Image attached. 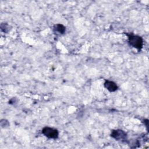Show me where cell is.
Wrapping results in <instances>:
<instances>
[{
  "instance_id": "277c9868",
  "label": "cell",
  "mask_w": 149,
  "mask_h": 149,
  "mask_svg": "<svg viewBox=\"0 0 149 149\" xmlns=\"http://www.w3.org/2000/svg\"><path fill=\"white\" fill-rule=\"evenodd\" d=\"M104 87L109 92H115L118 88L117 84L113 81L106 80L104 82Z\"/></svg>"
},
{
  "instance_id": "5b68a950",
  "label": "cell",
  "mask_w": 149,
  "mask_h": 149,
  "mask_svg": "<svg viewBox=\"0 0 149 149\" xmlns=\"http://www.w3.org/2000/svg\"><path fill=\"white\" fill-rule=\"evenodd\" d=\"M53 31L56 34H63L66 31V27L62 24L57 23L54 25Z\"/></svg>"
},
{
  "instance_id": "3957f363",
  "label": "cell",
  "mask_w": 149,
  "mask_h": 149,
  "mask_svg": "<svg viewBox=\"0 0 149 149\" xmlns=\"http://www.w3.org/2000/svg\"><path fill=\"white\" fill-rule=\"evenodd\" d=\"M111 136L116 140L123 141L127 138V134L125 132L121 129L112 130L111 133Z\"/></svg>"
},
{
  "instance_id": "6da1fadb",
  "label": "cell",
  "mask_w": 149,
  "mask_h": 149,
  "mask_svg": "<svg viewBox=\"0 0 149 149\" xmlns=\"http://www.w3.org/2000/svg\"><path fill=\"white\" fill-rule=\"evenodd\" d=\"M128 38V42L130 46L140 51L143 46V40L141 37L133 34H126Z\"/></svg>"
},
{
  "instance_id": "7a4b0ae2",
  "label": "cell",
  "mask_w": 149,
  "mask_h": 149,
  "mask_svg": "<svg viewBox=\"0 0 149 149\" xmlns=\"http://www.w3.org/2000/svg\"><path fill=\"white\" fill-rule=\"evenodd\" d=\"M42 133L48 139H56L58 137L59 133L56 129L45 126L42 129Z\"/></svg>"
},
{
  "instance_id": "8992f818",
  "label": "cell",
  "mask_w": 149,
  "mask_h": 149,
  "mask_svg": "<svg viewBox=\"0 0 149 149\" xmlns=\"http://www.w3.org/2000/svg\"><path fill=\"white\" fill-rule=\"evenodd\" d=\"M3 24V23H2ZM3 25L4 26L3 27V26H1V30L2 31H3V32H5V33H6L7 32V30H6V29H8L7 27H8V24H6V23H4V24H3Z\"/></svg>"
}]
</instances>
